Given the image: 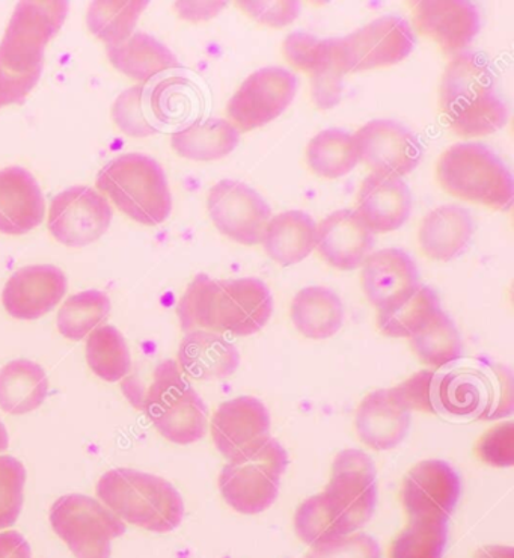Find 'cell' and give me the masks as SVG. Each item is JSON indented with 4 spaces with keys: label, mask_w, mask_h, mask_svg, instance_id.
Masks as SVG:
<instances>
[{
    "label": "cell",
    "mask_w": 514,
    "mask_h": 558,
    "mask_svg": "<svg viewBox=\"0 0 514 558\" xmlns=\"http://www.w3.org/2000/svg\"><path fill=\"white\" fill-rule=\"evenodd\" d=\"M238 10L243 11L249 19L267 27H285L292 25L294 20L299 17L301 3L296 0H284V2H255V0H242L235 2Z\"/></svg>",
    "instance_id": "48"
},
{
    "label": "cell",
    "mask_w": 514,
    "mask_h": 558,
    "mask_svg": "<svg viewBox=\"0 0 514 558\" xmlns=\"http://www.w3.org/2000/svg\"><path fill=\"white\" fill-rule=\"evenodd\" d=\"M495 88V74L480 54L466 50L451 59L439 88V106L451 131L466 140L501 131L509 109Z\"/></svg>",
    "instance_id": "2"
},
{
    "label": "cell",
    "mask_w": 514,
    "mask_h": 558,
    "mask_svg": "<svg viewBox=\"0 0 514 558\" xmlns=\"http://www.w3.org/2000/svg\"><path fill=\"white\" fill-rule=\"evenodd\" d=\"M305 160L314 174L326 180L351 174L359 163L352 133L341 129H326L309 141Z\"/></svg>",
    "instance_id": "33"
},
{
    "label": "cell",
    "mask_w": 514,
    "mask_h": 558,
    "mask_svg": "<svg viewBox=\"0 0 514 558\" xmlns=\"http://www.w3.org/2000/svg\"><path fill=\"white\" fill-rule=\"evenodd\" d=\"M282 52L294 70L311 78L335 69L348 74L341 38L321 39L311 34L292 33L285 38Z\"/></svg>",
    "instance_id": "34"
},
{
    "label": "cell",
    "mask_w": 514,
    "mask_h": 558,
    "mask_svg": "<svg viewBox=\"0 0 514 558\" xmlns=\"http://www.w3.org/2000/svg\"><path fill=\"white\" fill-rule=\"evenodd\" d=\"M412 414L392 400L390 390L372 391L364 397L355 415L359 441L375 451L394 450L406 438Z\"/></svg>",
    "instance_id": "25"
},
{
    "label": "cell",
    "mask_w": 514,
    "mask_h": 558,
    "mask_svg": "<svg viewBox=\"0 0 514 558\" xmlns=\"http://www.w3.org/2000/svg\"><path fill=\"white\" fill-rule=\"evenodd\" d=\"M0 558H33L29 542L14 530L0 532Z\"/></svg>",
    "instance_id": "51"
},
{
    "label": "cell",
    "mask_w": 514,
    "mask_h": 558,
    "mask_svg": "<svg viewBox=\"0 0 514 558\" xmlns=\"http://www.w3.org/2000/svg\"><path fill=\"white\" fill-rule=\"evenodd\" d=\"M439 186L462 202L509 211L514 203V180L507 165L482 144H456L439 157Z\"/></svg>",
    "instance_id": "5"
},
{
    "label": "cell",
    "mask_w": 514,
    "mask_h": 558,
    "mask_svg": "<svg viewBox=\"0 0 514 558\" xmlns=\"http://www.w3.org/2000/svg\"><path fill=\"white\" fill-rule=\"evenodd\" d=\"M96 186L118 210L143 226H160L171 216L167 174L150 156L128 153L115 157L98 172Z\"/></svg>",
    "instance_id": "4"
},
{
    "label": "cell",
    "mask_w": 514,
    "mask_h": 558,
    "mask_svg": "<svg viewBox=\"0 0 514 558\" xmlns=\"http://www.w3.org/2000/svg\"><path fill=\"white\" fill-rule=\"evenodd\" d=\"M321 495L345 534L356 533L367 525L378 502L376 468L370 456L355 448L341 451L332 463L331 478Z\"/></svg>",
    "instance_id": "9"
},
{
    "label": "cell",
    "mask_w": 514,
    "mask_h": 558,
    "mask_svg": "<svg viewBox=\"0 0 514 558\" xmlns=\"http://www.w3.org/2000/svg\"><path fill=\"white\" fill-rule=\"evenodd\" d=\"M66 2H20L0 41V109L20 105L41 77L45 50L64 25Z\"/></svg>",
    "instance_id": "1"
},
{
    "label": "cell",
    "mask_w": 514,
    "mask_h": 558,
    "mask_svg": "<svg viewBox=\"0 0 514 558\" xmlns=\"http://www.w3.org/2000/svg\"><path fill=\"white\" fill-rule=\"evenodd\" d=\"M356 214L372 234L399 230L412 214V194L397 177L370 174L360 184Z\"/></svg>",
    "instance_id": "23"
},
{
    "label": "cell",
    "mask_w": 514,
    "mask_h": 558,
    "mask_svg": "<svg viewBox=\"0 0 514 558\" xmlns=\"http://www.w3.org/2000/svg\"><path fill=\"white\" fill-rule=\"evenodd\" d=\"M272 314V293L261 279H215L211 332L254 336L269 324Z\"/></svg>",
    "instance_id": "11"
},
{
    "label": "cell",
    "mask_w": 514,
    "mask_h": 558,
    "mask_svg": "<svg viewBox=\"0 0 514 558\" xmlns=\"http://www.w3.org/2000/svg\"><path fill=\"white\" fill-rule=\"evenodd\" d=\"M45 215V195L35 177L25 168L0 169V233H29L41 226Z\"/></svg>",
    "instance_id": "22"
},
{
    "label": "cell",
    "mask_w": 514,
    "mask_h": 558,
    "mask_svg": "<svg viewBox=\"0 0 514 558\" xmlns=\"http://www.w3.org/2000/svg\"><path fill=\"white\" fill-rule=\"evenodd\" d=\"M449 521L409 520L390 546V558H442L449 541Z\"/></svg>",
    "instance_id": "40"
},
{
    "label": "cell",
    "mask_w": 514,
    "mask_h": 558,
    "mask_svg": "<svg viewBox=\"0 0 514 558\" xmlns=\"http://www.w3.org/2000/svg\"><path fill=\"white\" fill-rule=\"evenodd\" d=\"M144 412L167 441L189 446L201 441L209 428V411L175 361L156 368L144 399Z\"/></svg>",
    "instance_id": "6"
},
{
    "label": "cell",
    "mask_w": 514,
    "mask_h": 558,
    "mask_svg": "<svg viewBox=\"0 0 514 558\" xmlns=\"http://www.w3.org/2000/svg\"><path fill=\"white\" fill-rule=\"evenodd\" d=\"M317 223L302 210H286L270 218L261 245L270 260L282 267L297 265L316 250Z\"/></svg>",
    "instance_id": "27"
},
{
    "label": "cell",
    "mask_w": 514,
    "mask_h": 558,
    "mask_svg": "<svg viewBox=\"0 0 514 558\" xmlns=\"http://www.w3.org/2000/svg\"><path fill=\"white\" fill-rule=\"evenodd\" d=\"M106 54L118 72L137 82H148L157 74L179 69V59L151 35L137 33L117 46H106Z\"/></svg>",
    "instance_id": "30"
},
{
    "label": "cell",
    "mask_w": 514,
    "mask_h": 558,
    "mask_svg": "<svg viewBox=\"0 0 514 558\" xmlns=\"http://www.w3.org/2000/svg\"><path fill=\"white\" fill-rule=\"evenodd\" d=\"M272 418L257 397L241 396L219 404L211 418L215 447L223 458H237L270 436Z\"/></svg>",
    "instance_id": "18"
},
{
    "label": "cell",
    "mask_w": 514,
    "mask_h": 558,
    "mask_svg": "<svg viewBox=\"0 0 514 558\" xmlns=\"http://www.w3.org/2000/svg\"><path fill=\"white\" fill-rule=\"evenodd\" d=\"M227 2H176L175 10L180 17L191 20V22H203L216 17Z\"/></svg>",
    "instance_id": "50"
},
{
    "label": "cell",
    "mask_w": 514,
    "mask_h": 558,
    "mask_svg": "<svg viewBox=\"0 0 514 558\" xmlns=\"http://www.w3.org/2000/svg\"><path fill=\"white\" fill-rule=\"evenodd\" d=\"M215 279L209 275H196L176 306L180 326L184 332L211 331V296Z\"/></svg>",
    "instance_id": "42"
},
{
    "label": "cell",
    "mask_w": 514,
    "mask_h": 558,
    "mask_svg": "<svg viewBox=\"0 0 514 558\" xmlns=\"http://www.w3.org/2000/svg\"><path fill=\"white\" fill-rule=\"evenodd\" d=\"M488 407V384L485 375L474 372H450L437 383L438 414L469 418L485 414Z\"/></svg>",
    "instance_id": "32"
},
{
    "label": "cell",
    "mask_w": 514,
    "mask_h": 558,
    "mask_svg": "<svg viewBox=\"0 0 514 558\" xmlns=\"http://www.w3.org/2000/svg\"><path fill=\"white\" fill-rule=\"evenodd\" d=\"M207 210L219 233L235 243H261L272 210L253 187L235 180H221L207 195Z\"/></svg>",
    "instance_id": "13"
},
{
    "label": "cell",
    "mask_w": 514,
    "mask_h": 558,
    "mask_svg": "<svg viewBox=\"0 0 514 558\" xmlns=\"http://www.w3.org/2000/svg\"><path fill=\"white\" fill-rule=\"evenodd\" d=\"M111 313V299L98 290H86L66 299L58 313V331L72 341L84 340Z\"/></svg>",
    "instance_id": "39"
},
{
    "label": "cell",
    "mask_w": 514,
    "mask_h": 558,
    "mask_svg": "<svg viewBox=\"0 0 514 558\" xmlns=\"http://www.w3.org/2000/svg\"><path fill=\"white\" fill-rule=\"evenodd\" d=\"M437 373L421 371L397 387L390 388V395L400 408L411 414L412 411H421L437 415Z\"/></svg>",
    "instance_id": "44"
},
{
    "label": "cell",
    "mask_w": 514,
    "mask_h": 558,
    "mask_svg": "<svg viewBox=\"0 0 514 558\" xmlns=\"http://www.w3.org/2000/svg\"><path fill=\"white\" fill-rule=\"evenodd\" d=\"M304 558H382V549L370 534L356 532L316 546Z\"/></svg>",
    "instance_id": "47"
},
{
    "label": "cell",
    "mask_w": 514,
    "mask_h": 558,
    "mask_svg": "<svg viewBox=\"0 0 514 558\" xmlns=\"http://www.w3.org/2000/svg\"><path fill=\"white\" fill-rule=\"evenodd\" d=\"M473 234L474 221L469 211L446 204L424 216L418 228V245L430 260L453 262L465 253Z\"/></svg>",
    "instance_id": "26"
},
{
    "label": "cell",
    "mask_w": 514,
    "mask_h": 558,
    "mask_svg": "<svg viewBox=\"0 0 514 558\" xmlns=\"http://www.w3.org/2000/svg\"><path fill=\"white\" fill-rule=\"evenodd\" d=\"M97 497L121 521L147 532L171 533L183 522L182 495L159 475L117 468L98 481Z\"/></svg>",
    "instance_id": "3"
},
{
    "label": "cell",
    "mask_w": 514,
    "mask_h": 558,
    "mask_svg": "<svg viewBox=\"0 0 514 558\" xmlns=\"http://www.w3.org/2000/svg\"><path fill=\"white\" fill-rule=\"evenodd\" d=\"M286 465L285 448L269 436L222 468L218 478L219 493L237 513H262L277 501Z\"/></svg>",
    "instance_id": "7"
},
{
    "label": "cell",
    "mask_w": 514,
    "mask_h": 558,
    "mask_svg": "<svg viewBox=\"0 0 514 558\" xmlns=\"http://www.w3.org/2000/svg\"><path fill=\"white\" fill-rule=\"evenodd\" d=\"M176 365L184 376L211 383L233 376L241 365V353L222 333L191 331L180 343Z\"/></svg>",
    "instance_id": "24"
},
{
    "label": "cell",
    "mask_w": 514,
    "mask_h": 558,
    "mask_svg": "<svg viewBox=\"0 0 514 558\" xmlns=\"http://www.w3.org/2000/svg\"><path fill=\"white\" fill-rule=\"evenodd\" d=\"M294 532L305 545L316 546L347 536L343 526L333 518L326 506L323 495L317 494L306 498L294 513Z\"/></svg>",
    "instance_id": "41"
},
{
    "label": "cell",
    "mask_w": 514,
    "mask_h": 558,
    "mask_svg": "<svg viewBox=\"0 0 514 558\" xmlns=\"http://www.w3.org/2000/svg\"><path fill=\"white\" fill-rule=\"evenodd\" d=\"M26 468L14 456L0 454V532L19 521L25 501Z\"/></svg>",
    "instance_id": "43"
},
{
    "label": "cell",
    "mask_w": 514,
    "mask_h": 558,
    "mask_svg": "<svg viewBox=\"0 0 514 558\" xmlns=\"http://www.w3.org/2000/svg\"><path fill=\"white\" fill-rule=\"evenodd\" d=\"M296 74L282 66H265L243 81L227 105L229 121L241 133L272 123L296 97Z\"/></svg>",
    "instance_id": "10"
},
{
    "label": "cell",
    "mask_w": 514,
    "mask_h": 558,
    "mask_svg": "<svg viewBox=\"0 0 514 558\" xmlns=\"http://www.w3.org/2000/svg\"><path fill=\"white\" fill-rule=\"evenodd\" d=\"M461 493L457 471L450 463L430 459L411 468L403 478L400 502L409 520L433 518L449 521Z\"/></svg>",
    "instance_id": "16"
},
{
    "label": "cell",
    "mask_w": 514,
    "mask_h": 558,
    "mask_svg": "<svg viewBox=\"0 0 514 558\" xmlns=\"http://www.w3.org/2000/svg\"><path fill=\"white\" fill-rule=\"evenodd\" d=\"M112 218L111 203L100 192L74 186L54 196L47 227L61 245L84 247L108 233Z\"/></svg>",
    "instance_id": "12"
},
{
    "label": "cell",
    "mask_w": 514,
    "mask_h": 558,
    "mask_svg": "<svg viewBox=\"0 0 514 558\" xmlns=\"http://www.w3.org/2000/svg\"><path fill=\"white\" fill-rule=\"evenodd\" d=\"M359 162L372 174L402 177L411 174L423 160V145L417 135L392 120H375L353 135Z\"/></svg>",
    "instance_id": "15"
},
{
    "label": "cell",
    "mask_w": 514,
    "mask_h": 558,
    "mask_svg": "<svg viewBox=\"0 0 514 558\" xmlns=\"http://www.w3.org/2000/svg\"><path fill=\"white\" fill-rule=\"evenodd\" d=\"M476 453L482 463L495 468L514 465V424H498L478 439Z\"/></svg>",
    "instance_id": "46"
},
{
    "label": "cell",
    "mask_w": 514,
    "mask_h": 558,
    "mask_svg": "<svg viewBox=\"0 0 514 558\" xmlns=\"http://www.w3.org/2000/svg\"><path fill=\"white\" fill-rule=\"evenodd\" d=\"M488 384V407L481 420H498L513 412L512 373L505 367H490L485 375Z\"/></svg>",
    "instance_id": "49"
},
{
    "label": "cell",
    "mask_w": 514,
    "mask_h": 558,
    "mask_svg": "<svg viewBox=\"0 0 514 558\" xmlns=\"http://www.w3.org/2000/svg\"><path fill=\"white\" fill-rule=\"evenodd\" d=\"M49 395V377L41 365L15 360L0 371V410L25 415L38 410Z\"/></svg>",
    "instance_id": "31"
},
{
    "label": "cell",
    "mask_w": 514,
    "mask_h": 558,
    "mask_svg": "<svg viewBox=\"0 0 514 558\" xmlns=\"http://www.w3.org/2000/svg\"><path fill=\"white\" fill-rule=\"evenodd\" d=\"M241 143V132L223 118L196 121L171 136L174 151L192 162H215L231 155Z\"/></svg>",
    "instance_id": "29"
},
{
    "label": "cell",
    "mask_w": 514,
    "mask_h": 558,
    "mask_svg": "<svg viewBox=\"0 0 514 558\" xmlns=\"http://www.w3.org/2000/svg\"><path fill=\"white\" fill-rule=\"evenodd\" d=\"M474 558H514V549L504 545L482 546Z\"/></svg>",
    "instance_id": "52"
},
{
    "label": "cell",
    "mask_w": 514,
    "mask_h": 558,
    "mask_svg": "<svg viewBox=\"0 0 514 558\" xmlns=\"http://www.w3.org/2000/svg\"><path fill=\"white\" fill-rule=\"evenodd\" d=\"M86 363L105 383L123 380L132 368L131 352L123 333L111 325L94 329L86 340Z\"/></svg>",
    "instance_id": "37"
},
{
    "label": "cell",
    "mask_w": 514,
    "mask_h": 558,
    "mask_svg": "<svg viewBox=\"0 0 514 558\" xmlns=\"http://www.w3.org/2000/svg\"><path fill=\"white\" fill-rule=\"evenodd\" d=\"M144 92V85L132 86L120 94L113 104V123L131 137H147L157 133V129L148 123L143 112Z\"/></svg>",
    "instance_id": "45"
},
{
    "label": "cell",
    "mask_w": 514,
    "mask_h": 558,
    "mask_svg": "<svg viewBox=\"0 0 514 558\" xmlns=\"http://www.w3.org/2000/svg\"><path fill=\"white\" fill-rule=\"evenodd\" d=\"M412 20L423 37L433 39L443 53L457 57L480 33V11L466 0L412 2Z\"/></svg>",
    "instance_id": "17"
},
{
    "label": "cell",
    "mask_w": 514,
    "mask_h": 558,
    "mask_svg": "<svg viewBox=\"0 0 514 558\" xmlns=\"http://www.w3.org/2000/svg\"><path fill=\"white\" fill-rule=\"evenodd\" d=\"M49 520L76 558H111L112 542L127 532L125 522L103 502L81 494L58 498Z\"/></svg>",
    "instance_id": "8"
},
{
    "label": "cell",
    "mask_w": 514,
    "mask_h": 558,
    "mask_svg": "<svg viewBox=\"0 0 514 558\" xmlns=\"http://www.w3.org/2000/svg\"><path fill=\"white\" fill-rule=\"evenodd\" d=\"M147 7L145 0L93 2L86 13V23L94 37L106 46H117L135 34V26Z\"/></svg>",
    "instance_id": "38"
},
{
    "label": "cell",
    "mask_w": 514,
    "mask_h": 558,
    "mask_svg": "<svg viewBox=\"0 0 514 558\" xmlns=\"http://www.w3.org/2000/svg\"><path fill=\"white\" fill-rule=\"evenodd\" d=\"M372 246L375 234L351 208L333 211L317 226L316 251L333 269H358Z\"/></svg>",
    "instance_id": "21"
},
{
    "label": "cell",
    "mask_w": 514,
    "mask_h": 558,
    "mask_svg": "<svg viewBox=\"0 0 514 558\" xmlns=\"http://www.w3.org/2000/svg\"><path fill=\"white\" fill-rule=\"evenodd\" d=\"M417 263L397 247L376 251L360 266V287L368 304L384 312L411 296L418 287Z\"/></svg>",
    "instance_id": "19"
},
{
    "label": "cell",
    "mask_w": 514,
    "mask_h": 558,
    "mask_svg": "<svg viewBox=\"0 0 514 558\" xmlns=\"http://www.w3.org/2000/svg\"><path fill=\"white\" fill-rule=\"evenodd\" d=\"M409 343L415 356L433 371L449 367L462 356L461 333L443 310L426 328L411 337Z\"/></svg>",
    "instance_id": "36"
},
{
    "label": "cell",
    "mask_w": 514,
    "mask_h": 558,
    "mask_svg": "<svg viewBox=\"0 0 514 558\" xmlns=\"http://www.w3.org/2000/svg\"><path fill=\"white\" fill-rule=\"evenodd\" d=\"M290 318L301 336L309 340H328L343 328V301L328 287H305L293 298Z\"/></svg>",
    "instance_id": "28"
},
{
    "label": "cell",
    "mask_w": 514,
    "mask_h": 558,
    "mask_svg": "<svg viewBox=\"0 0 514 558\" xmlns=\"http://www.w3.org/2000/svg\"><path fill=\"white\" fill-rule=\"evenodd\" d=\"M341 45L347 73H360L400 64L414 50L415 35L406 20L383 15L341 38Z\"/></svg>",
    "instance_id": "14"
},
{
    "label": "cell",
    "mask_w": 514,
    "mask_h": 558,
    "mask_svg": "<svg viewBox=\"0 0 514 558\" xmlns=\"http://www.w3.org/2000/svg\"><path fill=\"white\" fill-rule=\"evenodd\" d=\"M66 287L65 274L57 266L23 267L3 287V308L17 320H38L57 308Z\"/></svg>",
    "instance_id": "20"
},
{
    "label": "cell",
    "mask_w": 514,
    "mask_h": 558,
    "mask_svg": "<svg viewBox=\"0 0 514 558\" xmlns=\"http://www.w3.org/2000/svg\"><path fill=\"white\" fill-rule=\"evenodd\" d=\"M442 312L441 301L430 287L419 286L409 298L399 305L378 313V328L391 338L414 337Z\"/></svg>",
    "instance_id": "35"
},
{
    "label": "cell",
    "mask_w": 514,
    "mask_h": 558,
    "mask_svg": "<svg viewBox=\"0 0 514 558\" xmlns=\"http://www.w3.org/2000/svg\"><path fill=\"white\" fill-rule=\"evenodd\" d=\"M8 447H10V435H8L5 424L0 420V453L7 451Z\"/></svg>",
    "instance_id": "53"
}]
</instances>
